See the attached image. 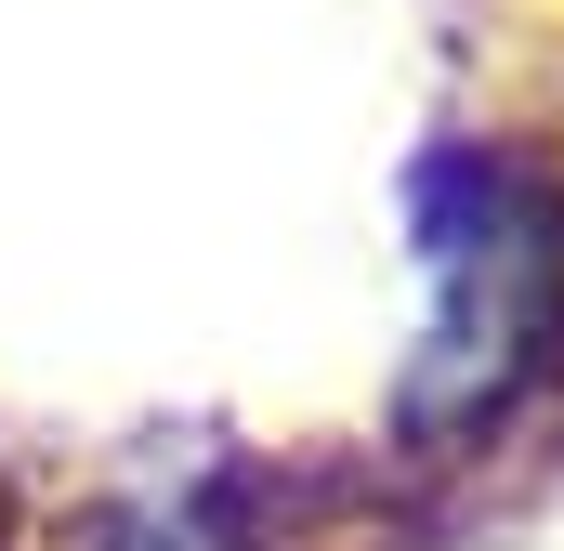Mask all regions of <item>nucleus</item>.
<instances>
[{
  "label": "nucleus",
  "instance_id": "1",
  "mask_svg": "<svg viewBox=\"0 0 564 551\" xmlns=\"http://www.w3.org/2000/svg\"><path fill=\"white\" fill-rule=\"evenodd\" d=\"M394 224L408 355L381 381V446L408 473H486L564 395V171L512 132H433Z\"/></svg>",
  "mask_w": 564,
  "mask_h": 551
}]
</instances>
